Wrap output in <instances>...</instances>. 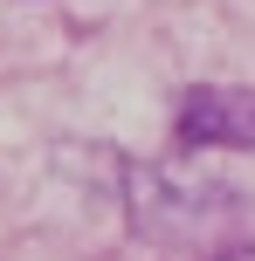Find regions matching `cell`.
Masks as SVG:
<instances>
[{
  "instance_id": "cell-1",
  "label": "cell",
  "mask_w": 255,
  "mask_h": 261,
  "mask_svg": "<svg viewBox=\"0 0 255 261\" xmlns=\"http://www.w3.org/2000/svg\"><path fill=\"white\" fill-rule=\"evenodd\" d=\"M179 138L187 144H255V90H193L179 103Z\"/></svg>"
}]
</instances>
